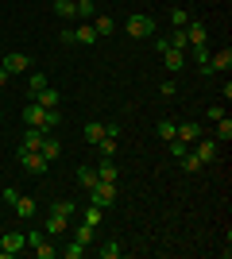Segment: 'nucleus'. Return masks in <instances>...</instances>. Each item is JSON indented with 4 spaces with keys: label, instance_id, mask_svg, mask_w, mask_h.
<instances>
[{
    "label": "nucleus",
    "instance_id": "obj_1",
    "mask_svg": "<svg viewBox=\"0 0 232 259\" xmlns=\"http://www.w3.org/2000/svg\"><path fill=\"white\" fill-rule=\"evenodd\" d=\"M124 31L132 35V39H151V35H155V16H147V12H135V16H128Z\"/></svg>",
    "mask_w": 232,
    "mask_h": 259
},
{
    "label": "nucleus",
    "instance_id": "obj_2",
    "mask_svg": "<svg viewBox=\"0 0 232 259\" xmlns=\"http://www.w3.org/2000/svg\"><path fill=\"white\" fill-rule=\"evenodd\" d=\"M23 236H27V248H31L39 259H55V255H58V248L51 244V236H47V232H39V228H35V232H23Z\"/></svg>",
    "mask_w": 232,
    "mask_h": 259
},
{
    "label": "nucleus",
    "instance_id": "obj_3",
    "mask_svg": "<svg viewBox=\"0 0 232 259\" xmlns=\"http://www.w3.org/2000/svg\"><path fill=\"white\" fill-rule=\"evenodd\" d=\"M89 205H97V209L116 205V182H97L89 190Z\"/></svg>",
    "mask_w": 232,
    "mask_h": 259
},
{
    "label": "nucleus",
    "instance_id": "obj_4",
    "mask_svg": "<svg viewBox=\"0 0 232 259\" xmlns=\"http://www.w3.org/2000/svg\"><path fill=\"white\" fill-rule=\"evenodd\" d=\"M0 70H8V74H27V70H31V54L8 51L4 58H0Z\"/></svg>",
    "mask_w": 232,
    "mask_h": 259
},
{
    "label": "nucleus",
    "instance_id": "obj_5",
    "mask_svg": "<svg viewBox=\"0 0 232 259\" xmlns=\"http://www.w3.org/2000/svg\"><path fill=\"white\" fill-rule=\"evenodd\" d=\"M16 155H20V166H23V170H27V174H39V178H43L47 166H51V162H47L39 151H27V147H20Z\"/></svg>",
    "mask_w": 232,
    "mask_h": 259
},
{
    "label": "nucleus",
    "instance_id": "obj_6",
    "mask_svg": "<svg viewBox=\"0 0 232 259\" xmlns=\"http://www.w3.org/2000/svg\"><path fill=\"white\" fill-rule=\"evenodd\" d=\"M23 248H27V236H23V232H16V228L0 236V251H4V259H12L16 251H23Z\"/></svg>",
    "mask_w": 232,
    "mask_h": 259
},
{
    "label": "nucleus",
    "instance_id": "obj_7",
    "mask_svg": "<svg viewBox=\"0 0 232 259\" xmlns=\"http://www.w3.org/2000/svg\"><path fill=\"white\" fill-rule=\"evenodd\" d=\"M194 155H198V159L205 162V166H209V162H217V159H221V143H217V140H205V136H201V140H198V147H194Z\"/></svg>",
    "mask_w": 232,
    "mask_h": 259
},
{
    "label": "nucleus",
    "instance_id": "obj_8",
    "mask_svg": "<svg viewBox=\"0 0 232 259\" xmlns=\"http://www.w3.org/2000/svg\"><path fill=\"white\" fill-rule=\"evenodd\" d=\"M43 112H47V108L39 105V101H27V105H23V124H27V128H39V132H43Z\"/></svg>",
    "mask_w": 232,
    "mask_h": 259
},
{
    "label": "nucleus",
    "instance_id": "obj_9",
    "mask_svg": "<svg viewBox=\"0 0 232 259\" xmlns=\"http://www.w3.org/2000/svg\"><path fill=\"white\" fill-rule=\"evenodd\" d=\"M93 170H97V182H120V166H116V159H101Z\"/></svg>",
    "mask_w": 232,
    "mask_h": 259
},
{
    "label": "nucleus",
    "instance_id": "obj_10",
    "mask_svg": "<svg viewBox=\"0 0 232 259\" xmlns=\"http://www.w3.org/2000/svg\"><path fill=\"white\" fill-rule=\"evenodd\" d=\"M201 136H205V132H201V124H178V128H174V140H182L186 147H194Z\"/></svg>",
    "mask_w": 232,
    "mask_h": 259
},
{
    "label": "nucleus",
    "instance_id": "obj_11",
    "mask_svg": "<svg viewBox=\"0 0 232 259\" xmlns=\"http://www.w3.org/2000/svg\"><path fill=\"white\" fill-rule=\"evenodd\" d=\"M209 70H213V74H228V70H232V51H228V47H221L217 54H209Z\"/></svg>",
    "mask_w": 232,
    "mask_h": 259
},
{
    "label": "nucleus",
    "instance_id": "obj_12",
    "mask_svg": "<svg viewBox=\"0 0 232 259\" xmlns=\"http://www.w3.org/2000/svg\"><path fill=\"white\" fill-rule=\"evenodd\" d=\"M43 232H47V236H62V232H70V217L51 213V217L43 221Z\"/></svg>",
    "mask_w": 232,
    "mask_h": 259
},
{
    "label": "nucleus",
    "instance_id": "obj_13",
    "mask_svg": "<svg viewBox=\"0 0 232 259\" xmlns=\"http://www.w3.org/2000/svg\"><path fill=\"white\" fill-rule=\"evenodd\" d=\"M39 155H43L47 162H55L58 155H62V140H58V136H51V132H47V136H43V147H39Z\"/></svg>",
    "mask_w": 232,
    "mask_h": 259
},
{
    "label": "nucleus",
    "instance_id": "obj_14",
    "mask_svg": "<svg viewBox=\"0 0 232 259\" xmlns=\"http://www.w3.org/2000/svg\"><path fill=\"white\" fill-rule=\"evenodd\" d=\"M70 232H74V240H77V244H85V248H93V244H97V228L85 225V221H81V225H74Z\"/></svg>",
    "mask_w": 232,
    "mask_h": 259
},
{
    "label": "nucleus",
    "instance_id": "obj_15",
    "mask_svg": "<svg viewBox=\"0 0 232 259\" xmlns=\"http://www.w3.org/2000/svg\"><path fill=\"white\" fill-rule=\"evenodd\" d=\"M97 39H101V35L93 31V23H77V27H74V43L77 47H93Z\"/></svg>",
    "mask_w": 232,
    "mask_h": 259
},
{
    "label": "nucleus",
    "instance_id": "obj_16",
    "mask_svg": "<svg viewBox=\"0 0 232 259\" xmlns=\"http://www.w3.org/2000/svg\"><path fill=\"white\" fill-rule=\"evenodd\" d=\"M182 31H186V43H190V47H201L205 39H209V31H205V23H198V20H194V23H186Z\"/></svg>",
    "mask_w": 232,
    "mask_h": 259
},
{
    "label": "nucleus",
    "instance_id": "obj_17",
    "mask_svg": "<svg viewBox=\"0 0 232 259\" xmlns=\"http://www.w3.org/2000/svg\"><path fill=\"white\" fill-rule=\"evenodd\" d=\"M163 66L170 70V74H178L182 66H186V51H178V47H170V51H163Z\"/></svg>",
    "mask_w": 232,
    "mask_h": 259
},
{
    "label": "nucleus",
    "instance_id": "obj_18",
    "mask_svg": "<svg viewBox=\"0 0 232 259\" xmlns=\"http://www.w3.org/2000/svg\"><path fill=\"white\" fill-rule=\"evenodd\" d=\"M16 217H20V221H31L35 213H39V201H35V197H16Z\"/></svg>",
    "mask_w": 232,
    "mask_h": 259
},
{
    "label": "nucleus",
    "instance_id": "obj_19",
    "mask_svg": "<svg viewBox=\"0 0 232 259\" xmlns=\"http://www.w3.org/2000/svg\"><path fill=\"white\" fill-rule=\"evenodd\" d=\"M81 136H85V143H89V147H97V143L105 140V124H101V120H89L85 128H81Z\"/></svg>",
    "mask_w": 232,
    "mask_h": 259
},
{
    "label": "nucleus",
    "instance_id": "obj_20",
    "mask_svg": "<svg viewBox=\"0 0 232 259\" xmlns=\"http://www.w3.org/2000/svg\"><path fill=\"white\" fill-rule=\"evenodd\" d=\"M93 31H97L101 39H105V35H112V31H116V20H112L109 12H101V16H93Z\"/></svg>",
    "mask_w": 232,
    "mask_h": 259
},
{
    "label": "nucleus",
    "instance_id": "obj_21",
    "mask_svg": "<svg viewBox=\"0 0 232 259\" xmlns=\"http://www.w3.org/2000/svg\"><path fill=\"white\" fill-rule=\"evenodd\" d=\"M31 101H39V105H43V108H58V101H62V93L47 85V89H39V93H35Z\"/></svg>",
    "mask_w": 232,
    "mask_h": 259
},
{
    "label": "nucleus",
    "instance_id": "obj_22",
    "mask_svg": "<svg viewBox=\"0 0 232 259\" xmlns=\"http://www.w3.org/2000/svg\"><path fill=\"white\" fill-rule=\"evenodd\" d=\"M51 8H55V16H62V20H74L77 16V0H51Z\"/></svg>",
    "mask_w": 232,
    "mask_h": 259
},
{
    "label": "nucleus",
    "instance_id": "obj_23",
    "mask_svg": "<svg viewBox=\"0 0 232 259\" xmlns=\"http://www.w3.org/2000/svg\"><path fill=\"white\" fill-rule=\"evenodd\" d=\"M43 136H47V132L27 128V132H23V143H20V147H27V151H39V147H43Z\"/></svg>",
    "mask_w": 232,
    "mask_h": 259
},
{
    "label": "nucleus",
    "instance_id": "obj_24",
    "mask_svg": "<svg viewBox=\"0 0 232 259\" xmlns=\"http://www.w3.org/2000/svg\"><path fill=\"white\" fill-rule=\"evenodd\" d=\"M47 85H51V81H47V74H43V70L27 74V97H35V93H39V89H47Z\"/></svg>",
    "mask_w": 232,
    "mask_h": 259
},
{
    "label": "nucleus",
    "instance_id": "obj_25",
    "mask_svg": "<svg viewBox=\"0 0 232 259\" xmlns=\"http://www.w3.org/2000/svg\"><path fill=\"white\" fill-rule=\"evenodd\" d=\"M213 140H217V143H228V140H232V120H228V116L217 120V132H213Z\"/></svg>",
    "mask_w": 232,
    "mask_h": 259
},
{
    "label": "nucleus",
    "instance_id": "obj_26",
    "mask_svg": "<svg viewBox=\"0 0 232 259\" xmlns=\"http://www.w3.org/2000/svg\"><path fill=\"white\" fill-rule=\"evenodd\" d=\"M178 162H182V170H186V174H201V166H205V162H201L194 151H186V155H182Z\"/></svg>",
    "mask_w": 232,
    "mask_h": 259
},
{
    "label": "nucleus",
    "instance_id": "obj_27",
    "mask_svg": "<svg viewBox=\"0 0 232 259\" xmlns=\"http://www.w3.org/2000/svg\"><path fill=\"white\" fill-rule=\"evenodd\" d=\"M58 255H62V259H81V255H85V244H77V240H70L66 248H58Z\"/></svg>",
    "mask_w": 232,
    "mask_h": 259
},
{
    "label": "nucleus",
    "instance_id": "obj_28",
    "mask_svg": "<svg viewBox=\"0 0 232 259\" xmlns=\"http://www.w3.org/2000/svg\"><path fill=\"white\" fill-rule=\"evenodd\" d=\"M77 182L85 186V190H93V186H97V170H93V166H77Z\"/></svg>",
    "mask_w": 232,
    "mask_h": 259
},
{
    "label": "nucleus",
    "instance_id": "obj_29",
    "mask_svg": "<svg viewBox=\"0 0 232 259\" xmlns=\"http://www.w3.org/2000/svg\"><path fill=\"white\" fill-rule=\"evenodd\" d=\"M58 124H62V112H58V108H47L43 112V132H55Z\"/></svg>",
    "mask_w": 232,
    "mask_h": 259
},
{
    "label": "nucleus",
    "instance_id": "obj_30",
    "mask_svg": "<svg viewBox=\"0 0 232 259\" xmlns=\"http://www.w3.org/2000/svg\"><path fill=\"white\" fill-rule=\"evenodd\" d=\"M51 213H58V217H74L77 205H74V201H66V197H58L55 205H51Z\"/></svg>",
    "mask_w": 232,
    "mask_h": 259
},
{
    "label": "nucleus",
    "instance_id": "obj_31",
    "mask_svg": "<svg viewBox=\"0 0 232 259\" xmlns=\"http://www.w3.org/2000/svg\"><path fill=\"white\" fill-rule=\"evenodd\" d=\"M190 23V12L186 8H170V27H186Z\"/></svg>",
    "mask_w": 232,
    "mask_h": 259
},
{
    "label": "nucleus",
    "instance_id": "obj_32",
    "mask_svg": "<svg viewBox=\"0 0 232 259\" xmlns=\"http://www.w3.org/2000/svg\"><path fill=\"white\" fill-rule=\"evenodd\" d=\"M120 255H124V248L116 244V240H109V244L101 248V259H120Z\"/></svg>",
    "mask_w": 232,
    "mask_h": 259
},
{
    "label": "nucleus",
    "instance_id": "obj_33",
    "mask_svg": "<svg viewBox=\"0 0 232 259\" xmlns=\"http://www.w3.org/2000/svg\"><path fill=\"white\" fill-rule=\"evenodd\" d=\"M174 128H178V124H174V120H163V124H159V128H155V132H159V140H174Z\"/></svg>",
    "mask_w": 232,
    "mask_h": 259
},
{
    "label": "nucleus",
    "instance_id": "obj_34",
    "mask_svg": "<svg viewBox=\"0 0 232 259\" xmlns=\"http://www.w3.org/2000/svg\"><path fill=\"white\" fill-rule=\"evenodd\" d=\"M97 147H101V159H112V155H116V140H112V136H105Z\"/></svg>",
    "mask_w": 232,
    "mask_h": 259
},
{
    "label": "nucleus",
    "instance_id": "obj_35",
    "mask_svg": "<svg viewBox=\"0 0 232 259\" xmlns=\"http://www.w3.org/2000/svg\"><path fill=\"white\" fill-rule=\"evenodd\" d=\"M101 213H105V209H97V205H89L85 213H81V221H85V225H93V228H97V225H101Z\"/></svg>",
    "mask_w": 232,
    "mask_h": 259
},
{
    "label": "nucleus",
    "instance_id": "obj_36",
    "mask_svg": "<svg viewBox=\"0 0 232 259\" xmlns=\"http://www.w3.org/2000/svg\"><path fill=\"white\" fill-rule=\"evenodd\" d=\"M77 16L93 20V16H97V4H93V0H77Z\"/></svg>",
    "mask_w": 232,
    "mask_h": 259
},
{
    "label": "nucleus",
    "instance_id": "obj_37",
    "mask_svg": "<svg viewBox=\"0 0 232 259\" xmlns=\"http://www.w3.org/2000/svg\"><path fill=\"white\" fill-rule=\"evenodd\" d=\"M186 51H194V62H198V66L209 62V47H205V43H201V47H186Z\"/></svg>",
    "mask_w": 232,
    "mask_h": 259
},
{
    "label": "nucleus",
    "instance_id": "obj_38",
    "mask_svg": "<svg viewBox=\"0 0 232 259\" xmlns=\"http://www.w3.org/2000/svg\"><path fill=\"white\" fill-rule=\"evenodd\" d=\"M0 197H4V205H16V197H20V190H16V186H4V190H0Z\"/></svg>",
    "mask_w": 232,
    "mask_h": 259
},
{
    "label": "nucleus",
    "instance_id": "obj_39",
    "mask_svg": "<svg viewBox=\"0 0 232 259\" xmlns=\"http://www.w3.org/2000/svg\"><path fill=\"white\" fill-rule=\"evenodd\" d=\"M166 147H170V155H178V159H182V155L190 151V147H186L182 140H166Z\"/></svg>",
    "mask_w": 232,
    "mask_h": 259
},
{
    "label": "nucleus",
    "instance_id": "obj_40",
    "mask_svg": "<svg viewBox=\"0 0 232 259\" xmlns=\"http://www.w3.org/2000/svg\"><path fill=\"white\" fill-rule=\"evenodd\" d=\"M205 116H209V120H213V124H217V120H221V116H224V105H209V108H205Z\"/></svg>",
    "mask_w": 232,
    "mask_h": 259
},
{
    "label": "nucleus",
    "instance_id": "obj_41",
    "mask_svg": "<svg viewBox=\"0 0 232 259\" xmlns=\"http://www.w3.org/2000/svg\"><path fill=\"white\" fill-rule=\"evenodd\" d=\"M58 43H62V47H74V27H66V31L58 35Z\"/></svg>",
    "mask_w": 232,
    "mask_h": 259
},
{
    "label": "nucleus",
    "instance_id": "obj_42",
    "mask_svg": "<svg viewBox=\"0 0 232 259\" xmlns=\"http://www.w3.org/2000/svg\"><path fill=\"white\" fill-rule=\"evenodd\" d=\"M120 132H124L120 124H105V136H112V140H120Z\"/></svg>",
    "mask_w": 232,
    "mask_h": 259
},
{
    "label": "nucleus",
    "instance_id": "obj_43",
    "mask_svg": "<svg viewBox=\"0 0 232 259\" xmlns=\"http://www.w3.org/2000/svg\"><path fill=\"white\" fill-rule=\"evenodd\" d=\"M159 93H163V97H174L178 85H174V81H163V89H159Z\"/></svg>",
    "mask_w": 232,
    "mask_h": 259
},
{
    "label": "nucleus",
    "instance_id": "obj_44",
    "mask_svg": "<svg viewBox=\"0 0 232 259\" xmlns=\"http://www.w3.org/2000/svg\"><path fill=\"white\" fill-rule=\"evenodd\" d=\"M8 77H12L8 70H0V93H4V89H8Z\"/></svg>",
    "mask_w": 232,
    "mask_h": 259
},
{
    "label": "nucleus",
    "instance_id": "obj_45",
    "mask_svg": "<svg viewBox=\"0 0 232 259\" xmlns=\"http://www.w3.org/2000/svg\"><path fill=\"white\" fill-rule=\"evenodd\" d=\"M0 259H4V251H0Z\"/></svg>",
    "mask_w": 232,
    "mask_h": 259
},
{
    "label": "nucleus",
    "instance_id": "obj_46",
    "mask_svg": "<svg viewBox=\"0 0 232 259\" xmlns=\"http://www.w3.org/2000/svg\"><path fill=\"white\" fill-rule=\"evenodd\" d=\"M0 120H4V112H0Z\"/></svg>",
    "mask_w": 232,
    "mask_h": 259
}]
</instances>
